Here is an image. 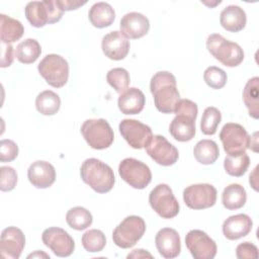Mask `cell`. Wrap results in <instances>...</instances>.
I'll return each mask as SVG.
<instances>
[{
	"mask_svg": "<svg viewBox=\"0 0 259 259\" xmlns=\"http://www.w3.org/2000/svg\"><path fill=\"white\" fill-rule=\"evenodd\" d=\"M150 90L156 108L162 113H173L175 105L180 100L174 75L167 71L156 73L151 79Z\"/></svg>",
	"mask_w": 259,
	"mask_h": 259,
	"instance_id": "obj_1",
	"label": "cell"
},
{
	"mask_svg": "<svg viewBox=\"0 0 259 259\" xmlns=\"http://www.w3.org/2000/svg\"><path fill=\"white\" fill-rule=\"evenodd\" d=\"M82 180L97 193L110 191L115 183L113 170L96 158L86 159L80 168Z\"/></svg>",
	"mask_w": 259,
	"mask_h": 259,
	"instance_id": "obj_2",
	"label": "cell"
},
{
	"mask_svg": "<svg viewBox=\"0 0 259 259\" xmlns=\"http://www.w3.org/2000/svg\"><path fill=\"white\" fill-rule=\"evenodd\" d=\"M207 51L226 67H237L244 60L243 49L219 33H212L206 39Z\"/></svg>",
	"mask_w": 259,
	"mask_h": 259,
	"instance_id": "obj_3",
	"label": "cell"
},
{
	"mask_svg": "<svg viewBox=\"0 0 259 259\" xmlns=\"http://www.w3.org/2000/svg\"><path fill=\"white\" fill-rule=\"evenodd\" d=\"M24 12L26 19L34 27H42L48 23H56L61 20L64 14L57 0L30 1L26 4Z\"/></svg>",
	"mask_w": 259,
	"mask_h": 259,
	"instance_id": "obj_4",
	"label": "cell"
},
{
	"mask_svg": "<svg viewBox=\"0 0 259 259\" xmlns=\"http://www.w3.org/2000/svg\"><path fill=\"white\" fill-rule=\"evenodd\" d=\"M81 134L86 143L95 150H104L111 146L114 134L104 118L87 119L81 126Z\"/></svg>",
	"mask_w": 259,
	"mask_h": 259,
	"instance_id": "obj_5",
	"label": "cell"
},
{
	"mask_svg": "<svg viewBox=\"0 0 259 259\" xmlns=\"http://www.w3.org/2000/svg\"><path fill=\"white\" fill-rule=\"evenodd\" d=\"M146 232L145 221L138 215H128L112 232L113 243L122 249L135 246Z\"/></svg>",
	"mask_w": 259,
	"mask_h": 259,
	"instance_id": "obj_6",
	"label": "cell"
},
{
	"mask_svg": "<svg viewBox=\"0 0 259 259\" xmlns=\"http://www.w3.org/2000/svg\"><path fill=\"white\" fill-rule=\"evenodd\" d=\"M38 73L46 82L55 88H61L69 79V64L60 55H47L37 66Z\"/></svg>",
	"mask_w": 259,
	"mask_h": 259,
	"instance_id": "obj_7",
	"label": "cell"
},
{
	"mask_svg": "<svg viewBox=\"0 0 259 259\" xmlns=\"http://www.w3.org/2000/svg\"><path fill=\"white\" fill-rule=\"evenodd\" d=\"M151 207L163 219H172L179 212V202L169 185L161 183L155 186L149 194Z\"/></svg>",
	"mask_w": 259,
	"mask_h": 259,
	"instance_id": "obj_8",
	"label": "cell"
},
{
	"mask_svg": "<svg viewBox=\"0 0 259 259\" xmlns=\"http://www.w3.org/2000/svg\"><path fill=\"white\" fill-rule=\"evenodd\" d=\"M118 174L123 181L136 189L146 188L152 180L149 166L135 158L123 159L118 165Z\"/></svg>",
	"mask_w": 259,
	"mask_h": 259,
	"instance_id": "obj_9",
	"label": "cell"
},
{
	"mask_svg": "<svg viewBox=\"0 0 259 259\" xmlns=\"http://www.w3.org/2000/svg\"><path fill=\"white\" fill-rule=\"evenodd\" d=\"M220 140L228 155L244 153L249 146V135L239 123H226L221 130Z\"/></svg>",
	"mask_w": 259,
	"mask_h": 259,
	"instance_id": "obj_10",
	"label": "cell"
},
{
	"mask_svg": "<svg viewBox=\"0 0 259 259\" xmlns=\"http://www.w3.org/2000/svg\"><path fill=\"white\" fill-rule=\"evenodd\" d=\"M217 194V189L211 184H192L183 190V200L191 209H204L214 205Z\"/></svg>",
	"mask_w": 259,
	"mask_h": 259,
	"instance_id": "obj_11",
	"label": "cell"
},
{
	"mask_svg": "<svg viewBox=\"0 0 259 259\" xmlns=\"http://www.w3.org/2000/svg\"><path fill=\"white\" fill-rule=\"evenodd\" d=\"M119 133L126 143L134 149H143L153 137L149 125L137 119H122L118 125Z\"/></svg>",
	"mask_w": 259,
	"mask_h": 259,
	"instance_id": "obj_12",
	"label": "cell"
},
{
	"mask_svg": "<svg viewBox=\"0 0 259 259\" xmlns=\"http://www.w3.org/2000/svg\"><path fill=\"white\" fill-rule=\"evenodd\" d=\"M185 244L194 259H212L217 255L215 242L201 230H191L185 236Z\"/></svg>",
	"mask_w": 259,
	"mask_h": 259,
	"instance_id": "obj_13",
	"label": "cell"
},
{
	"mask_svg": "<svg viewBox=\"0 0 259 259\" xmlns=\"http://www.w3.org/2000/svg\"><path fill=\"white\" fill-rule=\"evenodd\" d=\"M147 154L159 165H174L178 158V150L168 140L160 135L153 136L145 147Z\"/></svg>",
	"mask_w": 259,
	"mask_h": 259,
	"instance_id": "obj_14",
	"label": "cell"
},
{
	"mask_svg": "<svg viewBox=\"0 0 259 259\" xmlns=\"http://www.w3.org/2000/svg\"><path fill=\"white\" fill-rule=\"evenodd\" d=\"M42 243L58 257H68L75 249L73 238L63 229L51 227L41 234Z\"/></svg>",
	"mask_w": 259,
	"mask_h": 259,
	"instance_id": "obj_15",
	"label": "cell"
},
{
	"mask_svg": "<svg viewBox=\"0 0 259 259\" xmlns=\"http://www.w3.org/2000/svg\"><path fill=\"white\" fill-rule=\"evenodd\" d=\"M25 246V237L16 227L4 229L0 237V252L5 259H18Z\"/></svg>",
	"mask_w": 259,
	"mask_h": 259,
	"instance_id": "obj_16",
	"label": "cell"
},
{
	"mask_svg": "<svg viewBox=\"0 0 259 259\" xmlns=\"http://www.w3.org/2000/svg\"><path fill=\"white\" fill-rule=\"evenodd\" d=\"M130 40L121 33V31H110L102 37V52L110 60H123L130 52Z\"/></svg>",
	"mask_w": 259,
	"mask_h": 259,
	"instance_id": "obj_17",
	"label": "cell"
},
{
	"mask_svg": "<svg viewBox=\"0 0 259 259\" xmlns=\"http://www.w3.org/2000/svg\"><path fill=\"white\" fill-rule=\"evenodd\" d=\"M155 244L159 254L166 259L176 258L180 254V236L174 229H161L155 237Z\"/></svg>",
	"mask_w": 259,
	"mask_h": 259,
	"instance_id": "obj_18",
	"label": "cell"
},
{
	"mask_svg": "<svg viewBox=\"0 0 259 259\" xmlns=\"http://www.w3.org/2000/svg\"><path fill=\"white\" fill-rule=\"evenodd\" d=\"M121 33L126 38L137 39L146 35L150 29L149 19L142 13L130 12L122 16L119 22Z\"/></svg>",
	"mask_w": 259,
	"mask_h": 259,
	"instance_id": "obj_19",
	"label": "cell"
},
{
	"mask_svg": "<svg viewBox=\"0 0 259 259\" xmlns=\"http://www.w3.org/2000/svg\"><path fill=\"white\" fill-rule=\"evenodd\" d=\"M27 177L36 188H48L56 180L55 167L47 161H35L28 167Z\"/></svg>",
	"mask_w": 259,
	"mask_h": 259,
	"instance_id": "obj_20",
	"label": "cell"
},
{
	"mask_svg": "<svg viewBox=\"0 0 259 259\" xmlns=\"http://www.w3.org/2000/svg\"><path fill=\"white\" fill-rule=\"evenodd\" d=\"M253 222L245 213L229 217L223 224V234L228 240H238L247 236L252 230Z\"/></svg>",
	"mask_w": 259,
	"mask_h": 259,
	"instance_id": "obj_21",
	"label": "cell"
},
{
	"mask_svg": "<svg viewBox=\"0 0 259 259\" xmlns=\"http://www.w3.org/2000/svg\"><path fill=\"white\" fill-rule=\"evenodd\" d=\"M145 102L144 93L139 88L132 87L119 95L117 105L123 114H138L144 109Z\"/></svg>",
	"mask_w": 259,
	"mask_h": 259,
	"instance_id": "obj_22",
	"label": "cell"
},
{
	"mask_svg": "<svg viewBox=\"0 0 259 259\" xmlns=\"http://www.w3.org/2000/svg\"><path fill=\"white\" fill-rule=\"evenodd\" d=\"M246 22V13L238 5H229L221 12L220 23L228 31L239 32L245 28Z\"/></svg>",
	"mask_w": 259,
	"mask_h": 259,
	"instance_id": "obj_23",
	"label": "cell"
},
{
	"mask_svg": "<svg viewBox=\"0 0 259 259\" xmlns=\"http://www.w3.org/2000/svg\"><path fill=\"white\" fill-rule=\"evenodd\" d=\"M169 133L178 142H189L195 136V119L178 114L171 121Z\"/></svg>",
	"mask_w": 259,
	"mask_h": 259,
	"instance_id": "obj_24",
	"label": "cell"
},
{
	"mask_svg": "<svg viewBox=\"0 0 259 259\" xmlns=\"http://www.w3.org/2000/svg\"><path fill=\"white\" fill-rule=\"evenodd\" d=\"M91 24L97 28L110 26L115 19L113 8L106 2H97L93 4L88 13Z\"/></svg>",
	"mask_w": 259,
	"mask_h": 259,
	"instance_id": "obj_25",
	"label": "cell"
},
{
	"mask_svg": "<svg viewBox=\"0 0 259 259\" xmlns=\"http://www.w3.org/2000/svg\"><path fill=\"white\" fill-rule=\"evenodd\" d=\"M24 27L21 22L5 14H0V39L3 44H11L23 35Z\"/></svg>",
	"mask_w": 259,
	"mask_h": 259,
	"instance_id": "obj_26",
	"label": "cell"
},
{
	"mask_svg": "<svg viewBox=\"0 0 259 259\" xmlns=\"http://www.w3.org/2000/svg\"><path fill=\"white\" fill-rule=\"evenodd\" d=\"M247 200V193L245 188L238 184L232 183L228 185L222 194V202L227 209L235 210L243 207Z\"/></svg>",
	"mask_w": 259,
	"mask_h": 259,
	"instance_id": "obj_27",
	"label": "cell"
},
{
	"mask_svg": "<svg viewBox=\"0 0 259 259\" xmlns=\"http://www.w3.org/2000/svg\"><path fill=\"white\" fill-rule=\"evenodd\" d=\"M193 155L198 163L202 165H211L218 160L220 150L215 142L204 139L196 143L193 149Z\"/></svg>",
	"mask_w": 259,
	"mask_h": 259,
	"instance_id": "obj_28",
	"label": "cell"
},
{
	"mask_svg": "<svg viewBox=\"0 0 259 259\" xmlns=\"http://www.w3.org/2000/svg\"><path fill=\"white\" fill-rule=\"evenodd\" d=\"M259 78L249 79L243 90V100L248 109L250 116L257 119L259 117Z\"/></svg>",
	"mask_w": 259,
	"mask_h": 259,
	"instance_id": "obj_29",
	"label": "cell"
},
{
	"mask_svg": "<svg viewBox=\"0 0 259 259\" xmlns=\"http://www.w3.org/2000/svg\"><path fill=\"white\" fill-rule=\"evenodd\" d=\"M41 54L40 45L36 39L26 38L19 42L15 50L16 59L22 64L34 63Z\"/></svg>",
	"mask_w": 259,
	"mask_h": 259,
	"instance_id": "obj_30",
	"label": "cell"
},
{
	"mask_svg": "<svg viewBox=\"0 0 259 259\" xmlns=\"http://www.w3.org/2000/svg\"><path fill=\"white\" fill-rule=\"evenodd\" d=\"M35 107L42 115H54L61 107L60 96L52 90H45L36 96Z\"/></svg>",
	"mask_w": 259,
	"mask_h": 259,
	"instance_id": "obj_31",
	"label": "cell"
},
{
	"mask_svg": "<svg viewBox=\"0 0 259 259\" xmlns=\"http://www.w3.org/2000/svg\"><path fill=\"white\" fill-rule=\"evenodd\" d=\"M250 165V158L244 153L227 155L224 161V168L226 172L234 177H241L243 176Z\"/></svg>",
	"mask_w": 259,
	"mask_h": 259,
	"instance_id": "obj_32",
	"label": "cell"
},
{
	"mask_svg": "<svg viewBox=\"0 0 259 259\" xmlns=\"http://www.w3.org/2000/svg\"><path fill=\"white\" fill-rule=\"evenodd\" d=\"M66 222L70 228L77 231H83L91 226L93 218L91 212L85 207L75 206L68 210Z\"/></svg>",
	"mask_w": 259,
	"mask_h": 259,
	"instance_id": "obj_33",
	"label": "cell"
},
{
	"mask_svg": "<svg viewBox=\"0 0 259 259\" xmlns=\"http://www.w3.org/2000/svg\"><path fill=\"white\" fill-rule=\"evenodd\" d=\"M81 242L87 252L96 253L103 250L106 245V238L102 231L92 229L83 234Z\"/></svg>",
	"mask_w": 259,
	"mask_h": 259,
	"instance_id": "obj_34",
	"label": "cell"
},
{
	"mask_svg": "<svg viewBox=\"0 0 259 259\" xmlns=\"http://www.w3.org/2000/svg\"><path fill=\"white\" fill-rule=\"evenodd\" d=\"M222 120L221 111L213 106L206 107L202 113L200 130L206 136H212L217 133L218 126Z\"/></svg>",
	"mask_w": 259,
	"mask_h": 259,
	"instance_id": "obj_35",
	"label": "cell"
},
{
	"mask_svg": "<svg viewBox=\"0 0 259 259\" xmlns=\"http://www.w3.org/2000/svg\"><path fill=\"white\" fill-rule=\"evenodd\" d=\"M106 81L117 93L121 94L128 88L131 78L125 69L113 68L107 72Z\"/></svg>",
	"mask_w": 259,
	"mask_h": 259,
	"instance_id": "obj_36",
	"label": "cell"
},
{
	"mask_svg": "<svg viewBox=\"0 0 259 259\" xmlns=\"http://www.w3.org/2000/svg\"><path fill=\"white\" fill-rule=\"evenodd\" d=\"M227 73L215 66L207 67L203 73V80L212 89H221L227 83Z\"/></svg>",
	"mask_w": 259,
	"mask_h": 259,
	"instance_id": "obj_37",
	"label": "cell"
},
{
	"mask_svg": "<svg viewBox=\"0 0 259 259\" xmlns=\"http://www.w3.org/2000/svg\"><path fill=\"white\" fill-rule=\"evenodd\" d=\"M1 170V179H0V189L1 191H11L15 188L17 183V173L16 171L9 166H2Z\"/></svg>",
	"mask_w": 259,
	"mask_h": 259,
	"instance_id": "obj_38",
	"label": "cell"
},
{
	"mask_svg": "<svg viewBox=\"0 0 259 259\" xmlns=\"http://www.w3.org/2000/svg\"><path fill=\"white\" fill-rule=\"evenodd\" d=\"M18 156V146L12 140H2L0 142V161L2 163L11 162Z\"/></svg>",
	"mask_w": 259,
	"mask_h": 259,
	"instance_id": "obj_39",
	"label": "cell"
},
{
	"mask_svg": "<svg viewBox=\"0 0 259 259\" xmlns=\"http://www.w3.org/2000/svg\"><path fill=\"white\" fill-rule=\"evenodd\" d=\"M197 112H198L197 104L189 99H180L177 102V104L175 105V108L173 111V113H175V115L182 114V115L191 117L195 120L197 117Z\"/></svg>",
	"mask_w": 259,
	"mask_h": 259,
	"instance_id": "obj_40",
	"label": "cell"
},
{
	"mask_svg": "<svg viewBox=\"0 0 259 259\" xmlns=\"http://www.w3.org/2000/svg\"><path fill=\"white\" fill-rule=\"evenodd\" d=\"M236 256L239 259H256L258 258V249L254 244L244 242L237 246Z\"/></svg>",
	"mask_w": 259,
	"mask_h": 259,
	"instance_id": "obj_41",
	"label": "cell"
},
{
	"mask_svg": "<svg viewBox=\"0 0 259 259\" xmlns=\"http://www.w3.org/2000/svg\"><path fill=\"white\" fill-rule=\"evenodd\" d=\"M2 45V56H1V67L6 68L9 67L13 62V47L11 44H3Z\"/></svg>",
	"mask_w": 259,
	"mask_h": 259,
	"instance_id": "obj_42",
	"label": "cell"
},
{
	"mask_svg": "<svg viewBox=\"0 0 259 259\" xmlns=\"http://www.w3.org/2000/svg\"><path fill=\"white\" fill-rule=\"evenodd\" d=\"M59 6L62 8L63 11H70L78 9L80 6L86 4V1H73V0H57Z\"/></svg>",
	"mask_w": 259,
	"mask_h": 259,
	"instance_id": "obj_43",
	"label": "cell"
},
{
	"mask_svg": "<svg viewBox=\"0 0 259 259\" xmlns=\"http://www.w3.org/2000/svg\"><path fill=\"white\" fill-rule=\"evenodd\" d=\"M145 257L152 258L153 256H152V254H150L149 252H147L146 250H143V249H136L131 254L127 255V258H145Z\"/></svg>",
	"mask_w": 259,
	"mask_h": 259,
	"instance_id": "obj_44",
	"label": "cell"
},
{
	"mask_svg": "<svg viewBox=\"0 0 259 259\" xmlns=\"http://www.w3.org/2000/svg\"><path fill=\"white\" fill-rule=\"evenodd\" d=\"M35 257H37V258H41V257H44V258H50V256H49L48 254H46V253H44V252H40V251H36V252H34V253H32V254H29V255L27 256V258H35Z\"/></svg>",
	"mask_w": 259,
	"mask_h": 259,
	"instance_id": "obj_45",
	"label": "cell"
}]
</instances>
